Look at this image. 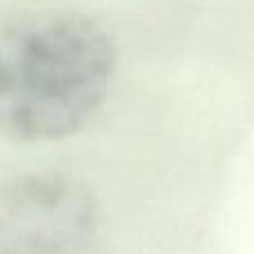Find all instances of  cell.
I'll return each instance as SVG.
<instances>
[{"instance_id":"obj_1","label":"cell","mask_w":254,"mask_h":254,"mask_svg":"<svg viewBox=\"0 0 254 254\" xmlns=\"http://www.w3.org/2000/svg\"><path fill=\"white\" fill-rule=\"evenodd\" d=\"M114 67L112 38L83 13L0 20V136L56 140L78 131L105 101Z\"/></svg>"},{"instance_id":"obj_2","label":"cell","mask_w":254,"mask_h":254,"mask_svg":"<svg viewBox=\"0 0 254 254\" xmlns=\"http://www.w3.org/2000/svg\"><path fill=\"white\" fill-rule=\"evenodd\" d=\"M96 223L92 192L71 176L36 172L0 183V254H76Z\"/></svg>"}]
</instances>
